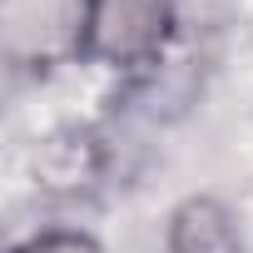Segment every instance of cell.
<instances>
[{
    "instance_id": "6da1fadb",
    "label": "cell",
    "mask_w": 253,
    "mask_h": 253,
    "mask_svg": "<svg viewBox=\"0 0 253 253\" xmlns=\"http://www.w3.org/2000/svg\"><path fill=\"white\" fill-rule=\"evenodd\" d=\"M174 35H179L174 0H80L75 15V55L114 75L159 65Z\"/></svg>"
},
{
    "instance_id": "7a4b0ae2",
    "label": "cell",
    "mask_w": 253,
    "mask_h": 253,
    "mask_svg": "<svg viewBox=\"0 0 253 253\" xmlns=\"http://www.w3.org/2000/svg\"><path fill=\"white\" fill-rule=\"evenodd\" d=\"M164 253H248L238 209L223 194H184L164 218Z\"/></svg>"
},
{
    "instance_id": "3957f363",
    "label": "cell",
    "mask_w": 253,
    "mask_h": 253,
    "mask_svg": "<svg viewBox=\"0 0 253 253\" xmlns=\"http://www.w3.org/2000/svg\"><path fill=\"white\" fill-rule=\"evenodd\" d=\"M10 253H109V248L89 228H35V233L15 238Z\"/></svg>"
}]
</instances>
